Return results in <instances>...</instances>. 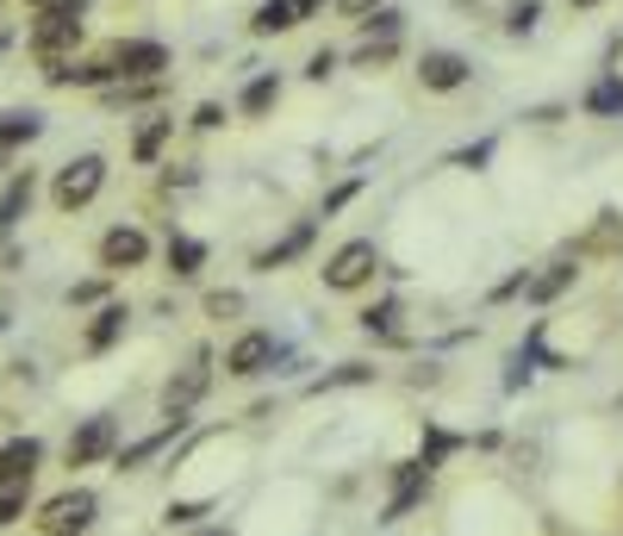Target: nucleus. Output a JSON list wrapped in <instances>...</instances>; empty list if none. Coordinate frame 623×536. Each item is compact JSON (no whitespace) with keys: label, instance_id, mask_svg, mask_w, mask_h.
Returning <instances> with one entry per match:
<instances>
[{"label":"nucleus","instance_id":"nucleus-1","mask_svg":"<svg viewBox=\"0 0 623 536\" xmlns=\"http://www.w3.org/2000/svg\"><path fill=\"white\" fill-rule=\"evenodd\" d=\"M81 13H88V0H50L44 13H38V26L26 32L31 57H38V63H57V57H69V50L81 44Z\"/></svg>","mask_w":623,"mask_h":536},{"label":"nucleus","instance_id":"nucleus-2","mask_svg":"<svg viewBox=\"0 0 623 536\" xmlns=\"http://www.w3.org/2000/svg\"><path fill=\"white\" fill-rule=\"evenodd\" d=\"M100 188H107V157L81 150V157H69L57 169V181H50V200H57V212H81V206L100 200Z\"/></svg>","mask_w":623,"mask_h":536},{"label":"nucleus","instance_id":"nucleus-3","mask_svg":"<svg viewBox=\"0 0 623 536\" xmlns=\"http://www.w3.org/2000/svg\"><path fill=\"white\" fill-rule=\"evenodd\" d=\"M93 512H100V499H93L88 487L50 493V499L38 505V530H44V536H88Z\"/></svg>","mask_w":623,"mask_h":536},{"label":"nucleus","instance_id":"nucleus-4","mask_svg":"<svg viewBox=\"0 0 623 536\" xmlns=\"http://www.w3.org/2000/svg\"><path fill=\"white\" fill-rule=\"evenodd\" d=\"M374 268H380V250H374V237H349V244H337L325 262V287H337V294H356V287L374 281Z\"/></svg>","mask_w":623,"mask_h":536},{"label":"nucleus","instance_id":"nucleus-5","mask_svg":"<svg viewBox=\"0 0 623 536\" xmlns=\"http://www.w3.org/2000/svg\"><path fill=\"white\" fill-rule=\"evenodd\" d=\"M107 69H112V81H156L169 69V50L156 44V38H119L107 50Z\"/></svg>","mask_w":623,"mask_h":536},{"label":"nucleus","instance_id":"nucleus-6","mask_svg":"<svg viewBox=\"0 0 623 536\" xmlns=\"http://www.w3.org/2000/svg\"><path fill=\"white\" fill-rule=\"evenodd\" d=\"M206 380H212V349H194V363L181 368V380H169V387H162V418H187V411H194V399L206 394Z\"/></svg>","mask_w":623,"mask_h":536},{"label":"nucleus","instance_id":"nucleus-7","mask_svg":"<svg viewBox=\"0 0 623 536\" xmlns=\"http://www.w3.org/2000/svg\"><path fill=\"white\" fill-rule=\"evenodd\" d=\"M467 76H474V63L455 57V50H424L418 57V81L431 95H455V88H467Z\"/></svg>","mask_w":623,"mask_h":536},{"label":"nucleus","instance_id":"nucleus-8","mask_svg":"<svg viewBox=\"0 0 623 536\" xmlns=\"http://www.w3.org/2000/svg\"><path fill=\"white\" fill-rule=\"evenodd\" d=\"M144 256H150V237H144L138 225H112V231L100 237V268H112V275L144 268Z\"/></svg>","mask_w":623,"mask_h":536},{"label":"nucleus","instance_id":"nucleus-9","mask_svg":"<svg viewBox=\"0 0 623 536\" xmlns=\"http://www.w3.org/2000/svg\"><path fill=\"white\" fill-rule=\"evenodd\" d=\"M38 461H44V443L38 437H7L0 443V487H31Z\"/></svg>","mask_w":623,"mask_h":536},{"label":"nucleus","instance_id":"nucleus-10","mask_svg":"<svg viewBox=\"0 0 623 536\" xmlns=\"http://www.w3.org/2000/svg\"><path fill=\"white\" fill-rule=\"evenodd\" d=\"M275 356H280V349H275V337H268V331H244L231 349H225V368H231L237 380H249V375H263V368H275Z\"/></svg>","mask_w":623,"mask_h":536},{"label":"nucleus","instance_id":"nucleus-11","mask_svg":"<svg viewBox=\"0 0 623 536\" xmlns=\"http://www.w3.org/2000/svg\"><path fill=\"white\" fill-rule=\"evenodd\" d=\"M112 437H119V425H112V418H88V425L69 437V468H88V461L112 456Z\"/></svg>","mask_w":623,"mask_h":536},{"label":"nucleus","instance_id":"nucleus-12","mask_svg":"<svg viewBox=\"0 0 623 536\" xmlns=\"http://www.w3.org/2000/svg\"><path fill=\"white\" fill-rule=\"evenodd\" d=\"M31 200H38V175L19 169L7 188H0V231H19V219L31 212Z\"/></svg>","mask_w":623,"mask_h":536},{"label":"nucleus","instance_id":"nucleus-13","mask_svg":"<svg viewBox=\"0 0 623 536\" xmlns=\"http://www.w3.org/2000/svg\"><path fill=\"white\" fill-rule=\"evenodd\" d=\"M424 493H431V468H424V461H405V468H399V487H393V499H387V524L405 518V512H412Z\"/></svg>","mask_w":623,"mask_h":536},{"label":"nucleus","instance_id":"nucleus-14","mask_svg":"<svg viewBox=\"0 0 623 536\" xmlns=\"http://www.w3.org/2000/svg\"><path fill=\"white\" fill-rule=\"evenodd\" d=\"M31 138H44V112H31V107L0 112V157L19 150V143H31Z\"/></svg>","mask_w":623,"mask_h":536},{"label":"nucleus","instance_id":"nucleus-15","mask_svg":"<svg viewBox=\"0 0 623 536\" xmlns=\"http://www.w3.org/2000/svg\"><path fill=\"white\" fill-rule=\"evenodd\" d=\"M125 325H131V312H125L119 300H107L100 312H93V325H88V349H93V356H100V349H112L125 337Z\"/></svg>","mask_w":623,"mask_h":536},{"label":"nucleus","instance_id":"nucleus-16","mask_svg":"<svg viewBox=\"0 0 623 536\" xmlns=\"http://www.w3.org/2000/svg\"><path fill=\"white\" fill-rule=\"evenodd\" d=\"M294 26H299V7H294V0H263V7H256V19H249V32H256V38L294 32Z\"/></svg>","mask_w":623,"mask_h":536},{"label":"nucleus","instance_id":"nucleus-17","mask_svg":"<svg viewBox=\"0 0 623 536\" xmlns=\"http://www.w3.org/2000/svg\"><path fill=\"white\" fill-rule=\"evenodd\" d=\"M299 250H312V219H306V225H294V231H287V237L275 244V250H263V256H256V268H263V275H275V268H287Z\"/></svg>","mask_w":623,"mask_h":536},{"label":"nucleus","instance_id":"nucleus-18","mask_svg":"<svg viewBox=\"0 0 623 536\" xmlns=\"http://www.w3.org/2000/svg\"><path fill=\"white\" fill-rule=\"evenodd\" d=\"M574 275H580L574 262H548V275H536V281H524V294H530V300H536V306H543V300H555V294H567V287H574Z\"/></svg>","mask_w":623,"mask_h":536},{"label":"nucleus","instance_id":"nucleus-19","mask_svg":"<svg viewBox=\"0 0 623 536\" xmlns=\"http://www.w3.org/2000/svg\"><path fill=\"white\" fill-rule=\"evenodd\" d=\"M169 131H175V119H144L138 138H131V157H138V162H156V157H162V143H169Z\"/></svg>","mask_w":623,"mask_h":536},{"label":"nucleus","instance_id":"nucleus-20","mask_svg":"<svg viewBox=\"0 0 623 536\" xmlns=\"http://www.w3.org/2000/svg\"><path fill=\"white\" fill-rule=\"evenodd\" d=\"M275 100H280V76H256V81L244 88V100H237V107H244L249 119H256V112H268Z\"/></svg>","mask_w":623,"mask_h":536},{"label":"nucleus","instance_id":"nucleus-21","mask_svg":"<svg viewBox=\"0 0 623 536\" xmlns=\"http://www.w3.org/2000/svg\"><path fill=\"white\" fill-rule=\"evenodd\" d=\"M206 262V244H194V237H169V268L175 275H200Z\"/></svg>","mask_w":623,"mask_h":536},{"label":"nucleus","instance_id":"nucleus-22","mask_svg":"<svg viewBox=\"0 0 623 536\" xmlns=\"http://www.w3.org/2000/svg\"><path fill=\"white\" fill-rule=\"evenodd\" d=\"M362 331H368V337H393V331H399V300L368 306V312H362Z\"/></svg>","mask_w":623,"mask_h":536},{"label":"nucleus","instance_id":"nucleus-23","mask_svg":"<svg viewBox=\"0 0 623 536\" xmlns=\"http://www.w3.org/2000/svg\"><path fill=\"white\" fill-rule=\"evenodd\" d=\"M536 19H543V0H517L512 13H505V32H512V38H530V32H536Z\"/></svg>","mask_w":623,"mask_h":536},{"label":"nucleus","instance_id":"nucleus-24","mask_svg":"<svg viewBox=\"0 0 623 536\" xmlns=\"http://www.w3.org/2000/svg\"><path fill=\"white\" fill-rule=\"evenodd\" d=\"M586 112H623V81H617V76L599 81V88L586 95Z\"/></svg>","mask_w":623,"mask_h":536},{"label":"nucleus","instance_id":"nucleus-25","mask_svg":"<svg viewBox=\"0 0 623 536\" xmlns=\"http://www.w3.org/2000/svg\"><path fill=\"white\" fill-rule=\"evenodd\" d=\"M393 50H399V38H362V44H356V63L362 69H380V63H393Z\"/></svg>","mask_w":623,"mask_h":536},{"label":"nucleus","instance_id":"nucleus-26","mask_svg":"<svg viewBox=\"0 0 623 536\" xmlns=\"http://www.w3.org/2000/svg\"><path fill=\"white\" fill-rule=\"evenodd\" d=\"M362 38H399V13H393V7H374V13L362 19Z\"/></svg>","mask_w":623,"mask_h":536},{"label":"nucleus","instance_id":"nucleus-27","mask_svg":"<svg viewBox=\"0 0 623 536\" xmlns=\"http://www.w3.org/2000/svg\"><path fill=\"white\" fill-rule=\"evenodd\" d=\"M26 499H31V487H0V530L26 518Z\"/></svg>","mask_w":623,"mask_h":536},{"label":"nucleus","instance_id":"nucleus-28","mask_svg":"<svg viewBox=\"0 0 623 536\" xmlns=\"http://www.w3.org/2000/svg\"><path fill=\"white\" fill-rule=\"evenodd\" d=\"M362 380H374V368L349 363V368H337V375H325V380H318V394H325V387H362Z\"/></svg>","mask_w":623,"mask_h":536},{"label":"nucleus","instance_id":"nucleus-29","mask_svg":"<svg viewBox=\"0 0 623 536\" xmlns=\"http://www.w3.org/2000/svg\"><path fill=\"white\" fill-rule=\"evenodd\" d=\"M93 300H107V281H76L69 287V306H93Z\"/></svg>","mask_w":623,"mask_h":536},{"label":"nucleus","instance_id":"nucleus-30","mask_svg":"<svg viewBox=\"0 0 623 536\" xmlns=\"http://www.w3.org/2000/svg\"><path fill=\"white\" fill-rule=\"evenodd\" d=\"M218 126H225V107H218V100L194 107V131H218Z\"/></svg>","mask_w":623,"mask_h":536},{"label":"nucleus","instance_id":"nucleus-31","mask_svg":"<svg viewBox=\"0 0 623 536\" xmlns=\"http://www.w3.org/2000/svg\"><path fill=\"white\" fill-rule=\"evenodd\" d=\"M206 312H212V318H237V312H244V294H212Z\"/></svg>","mask_w":623,"mask_h":536},{"label":"nucleus","instance_id":"nucleus-32","mask_svg":"<svg viewBox=\"0 0 623 536\" xmlns=\"http://www.w3.org/2000/svg\"><path fill=\"white\" fill-rule=\"evenodd\" d=\"M330 69H337V50H312V63H306V76L312 81H325Z\"/></svg>","mask_w":623,"mask_h":536},{"label":"nucleus","instance_id":"nucleus-33","mask_svg":"<svg viewBox=\"0 0 623 536\" xmlns=\"http://www.w3.org/2000/svg\"><path fill=\"white\" fill-rule=\"evenodd\" d=\"M356 193H362V181H343V188H337V193H330V200H325V212H343V206L356 200Z\"/></svg>","mask_w":623,"mask_h":536},{"label":"nucleus","instance_id":"nucleus-34","mask_svg":"<svg viewBox=\"0 0 623 536\" xmlns=\"http://www.w3.org/2000/svg\"><path fill=\"white\" fill-rule=\"evenodd\" d=\"M486 157H493V143H474V150H462V157H455V169H481Z\"/></svg>","mask_w":623,"mask_h":536},{"label":"nucleus","instance_id":"nucleus-35","mask_svg":"<svg viewBox=\"0 0 623 536\" xmlns=\"http://www.w3.org/2000/svg\"><path fill=\"white\" fill-rule=\"evenodd\" d=\"M337 7H343V13H349V19H368L374 7H380V0H337Z\"/></svg>","mask_w":623,"mask_h":536},{"label":"nucleus","instance_id":"nucleus-36","mask_svg":"<svg viewBox=\"0 0 623 536\" xmlns=\"http://www.w3.org/2000/svg\"><path fill=\"white\" fill-rule=\"evenodd\" d=\"M299 7V19H312V13H325V0H294Z\"/></svg>","mask_w":623,"mask_h":536},{"label":"nucleus","instance_id":"nucleus-37","mask_svg":"<svg viewBox=\"0 0 623 536\" xmlns=\"http://www.w3.org/2000/svg\"><path fill=\"white\" fill-rule=\"evenodd\" d=\"M26 7H38V13H44V7H50V0H26Z\"/></svg>","mask_w":623,"mask_h":536},{"label":"nucleus","instance_id":"nucleus-38","mask_svg":"<svg viewBox=\"0 0 623 536\" xmlns=\"http://www.w3.org/2000/svg\"><path fill=\"white\" fill-rule=\"evenodd\" d=\"M200 536H231V530H200Z\"/></svg>","mask_w":623,"mask_h":536},{"label":"nucleus","instance_id":"nucleus-39","mask_svg":"<svg viewBox=\"0 0 623 536\" xmlns=\"http://www.w3.org/2000/svg\"><path fill=\"white\" fill-rule=\"evenodd\" d=\"M574 7H599V0H574Z\"/></svg>","mask_w":623,"mask_h":536},{"label":"nucleus","instance_id":"nucleus-40","mask_svg":"<svg viewBox=\"0 0 623 536\" xmlns=\"http://www.w3.org/2000/svg\"><path fill=\"white\" fill-rule=\"evenodd\" d=\"M0 7H7V0H0Z\"/></svg>","mask_w":623,"mask_h":536}]
</instances>
